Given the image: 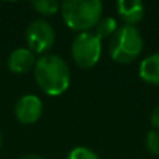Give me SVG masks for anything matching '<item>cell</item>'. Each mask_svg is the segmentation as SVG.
Wrapping results in <instances>:
<instances>
[{
  "mask_svg": "<svg viewBox=\"0 0 159 159\" xmlns=\"http://www.w3.org/2000/svg\"><path fill=\"white\" fill-rule=\"evenodd\" d=\"M67 159H101L95 151L87 148V147H77L71 149L67 155Z\"/></svg>",
  "mask_w": 159,
  "mask_h": 159,
  "instance_id": "obj_12",
  "label": "cell"
},
{
  "mask_svg": "<svg viewBox=\"0 0 159 159\" xmlns=\"http://www.w3.org/2000/svg\"><path fill=\"white\" fill-rule=\"evenodd\" d=\"M117 14L124 21V25L135 27L145 14V6L141 0H119L116 3Z\"/></svg>",
  "mask_w": 159,
  "mask_h": 159,
  "instance_id": "obj_8",
  "label": "cell"
},
{
  "mask_svg": "<svg viewBox=\"0 0 159 159\" xmlns=\"http://www.w3.org/2000/svg\"><path fill=\"white\" fill-rule=\"evenodd\" d=\"M34 75L39 88L50 96L64 93L71 81V73L67 61L59 55L52 53L42 55L36 59Z\"/></svg>",
  "mask_w": 159,
  "mask_h": 159,
  "instance_id": "obj_1",
  "label": "cell"
},
{
  "mask_svg": "<svg viewBox=\"0 0 159 159\" xmlns=\"http://www.w3.org/2000/svg\"><path fill=\"white\" fill-rule=\"evenodd\" d=\"M35 53L28 48H17L10 53L7 59V67L14 74H25L35 67Z\"/></svg>",
  "mask_w": 159,
  "mask_h": 159,
  "instance_id": "obj_7",
  "label": "cell"
},
{
  "mask_svg": "<svg viewBox=\"0 0 159 159\" xmlns=\"http://www.w3.org/2000/svg\"><path fill=\"white\" fill-rule=\"evenodd\" d=\"M102 53V41L91 31L80 32L71 43V56L81 69H91L98 63Z\"/></svg>",
  "mask_w": 159,
  "mask_h": 159,
  "instance_id": "obj_4",
  "label": "cell"
},
{
  "mask_svg": "<svg viewBox=\"0 0 159 159\" xmlns=\"http://www.w3.org/2000/svg\"><path fill=\"white\" fill-rule=\"evenodd\" d=\"M25 41H27L28 49L36 55H46L49 49L55 45L56 32L55 28L46 20H34L30 22L25 31Z\"/></svg>",
  "mask_w": 159,
  "mask_h": 159,
  "instance_id": "obj_5",
  "label": "cell"
},
{
  "mask_svg": "<svg viewBox=\"0 0 159 159\" xmlns=\"http://www.w3.org/2000/svg\"><path fill=\"white\" fill-rule=\"evenodd\" d=\"M145 147L149 154L159 155V130H149L145 135Z\"/></svg>",
  "mask_w": 159,
  "mask_h": 159,
  "instance_id": "obj_13",
  "label": "cell"
},
{
  "mask_svg": "<svg viewBox=\"0 0 159 159\" xmlns=\"http://www.w3.org/2000/svg\"><path fill=\"white\" fill-rule=\"evenodd\" d=\"M138 73L144 82L151 85H159V53H154L143 59Z\"/></svg>",
  "mask_w": 159,
  "mask_h": 159,
  "instance_id": "obj_9",
  "label": "cell"
},
{
  "mask_svg": "<svg viewBox=\"0 0 159 159\" xmlns=\"http://www.w3.org/2000/svg\"><path fill=\"white\" fill-rule=\"evenodd\" d=\"M103 4L99 0H64L60 4L63 21L69 28L87 32L102 18Z\"/></svg>",
  "mask_w": 159,
  "mask_h": 159,
  "instance_id": "obj_2",
  "label": "cell"
},
{
  "mask_svg": "<svg viewBox=\"0 0 159 159\" xmlns=\"http://www.w3.org/2000/svg\"><path fill=\"white\" fill-rule=\"evenodd\" d=\"M149 121H151V124L155 127V130H159V105L158 106H155L154 110L151 112Z\"/></svg>",
  "mask_w": 159,
  "mask_h": 159,
  "instance_id": "obj_14",
  "label": "cell"
},
{
  "mask_svg": "<svg viewBox=\"0 0 159 159\" xmlns=\"http://www.w3.org/2000/svg\"><path fill=\"white\" fill-rule=\"evenodd\" d=\"M117 21H116L113 17H102L101 20L98 21V24L95 25V35L98 36L99 39H106V38H110L113 34L116 32L117 30Z\"/></svg>",
  "mask_w": 159,
  "mask_h": 159,
  "instance_id": "obj_10",
  "label": "cell"
},
{
  "mask_svg": "<svg viewBox=\"0 0 159 159\" xmlns=\"http://www.w3.org/2000/svg\"><path fill=\"white\" fill-rule=\"evenodd\" d=\"M43 112V105L39 96L28 93L17 101L14 106V115L16 119L21 124H34L41 119Z\"/></svg>",
  "mask_w": 159,
  "mask_h": 159,
  "instance_id": "obj_6",
  "label": "cell"
},
{
  "mask_svg": "<svg viewBox=\"0 0 159 159\" xmlns=\"http://www.w3.org/2000/svg\"><path fill=\"white\" fill-rule=\"evenodd\" d=\"M31 6L42 16H55L60 10V3L57 0H35Z\"/></svg>",
  "mask_w": 159,
  "mask_h": 159,
  "instance_id": "obj_11",
  "label": "cell"
},
{
  "mask_svg": "<svg viewBox=\"0 0 159 159\" xmlns=\"http://www.w3.org/2000/svg\"><path fill=\"white\" fill-rule=\"evenodd\" d=\"M144 39L141 32L131 25H121L109 38V56L113 61L127 64L134 61L141 55Z\"/></svg>",
  "mask_w": 159,
  "mask_h": 159,
  "instance_id": "obj_3",
  "label": "cell"
},
{
  "mask_svg": "<svg viewBox=\"0 0 159 159\" xmlns=\"http://www.w3.org/2000/svg\"><path fill=\"white\" fill-rule=\"evenodd\" d=\"M2 143H3V138H2V133H0V147H2Z\"/></svg>",
  "mask_w": 159,
  "mask_h": 159,
  "instance_id": "obj_16",
  "label": "cell"
},
{
  "mask_svg": "<svg viewBox=\"0 0 159 159\" xmlns=\"http://www.w3.org/2000/svg\"><path fill=\"white\" fill-rule=\"evenodd\" d=\"M18 159H43L41 155H36V154H28V155H24V157L18 158Z\"/></svg>",
  "mask_w": 159,
  "mask_h": 159,
  "instance_id": "obj_15",
  "label": "cell"
}]
</instances>
